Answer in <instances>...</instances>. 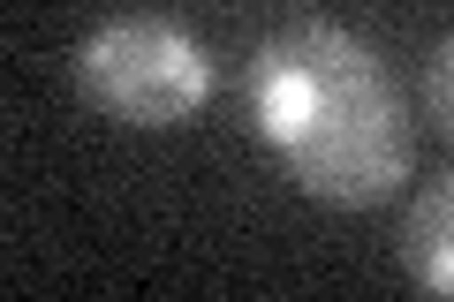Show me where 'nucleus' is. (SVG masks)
<instances>
[{"label":"nucleus","mask_w":454,"mask_h":302,"mask_svg":"<svg viewBox=\"0 0 454 302\" xmlns=\"http://www.w3.org/2000/svg\"><path fill=\"white\" fill-rule=\"evenodd\" d=\"M243 106L280 174L333 212H379L417 166L402 83L348 23H280L243 68Z\"/></svg>","instance_id":"f257e3e1"},{"label":"nucleus","mask_w":454,"mask_h":302,"mask_svg":"<svg viewBox=\"0 0 454 302\" xmlns=\"http://www.w3.org/2000/svg\"><path fill=\"white\" fill-rule=\"evenodd\" d=\"M76 91L121 128H182L212 98V53L175 16H106L76 38Z\"/></svg>","instance_id":"f03ea898"},{"label":"nucleus","mask_w":454,"mask_h":302,"mask_svg":"<svg viewBox=\"0 0 454 302\" xmlns=\"http://www.w3.org/2000/svg\"><path fill=\"white\" fill-rule=\"evenodd\" d=\"M394 250H402V280H409V287L454 302V166L409 197L402 242H394Z\"/></svg>","instance_id":"7ed1b4c3"},{"label":"nucleus","mask_w":454,"mask_h":302,"mask_svg":"<svg viewBox=\"0 0 454 302\" xmlns=\"http://www.w3.org/2000/svg\"><path fill=\"white\" fill-rule=\"evenodd\" d=\"M424 113H432V128L454 143V31L424 53Z\"/></svg>","instance_id":"20e7f679"}]
</instances>
